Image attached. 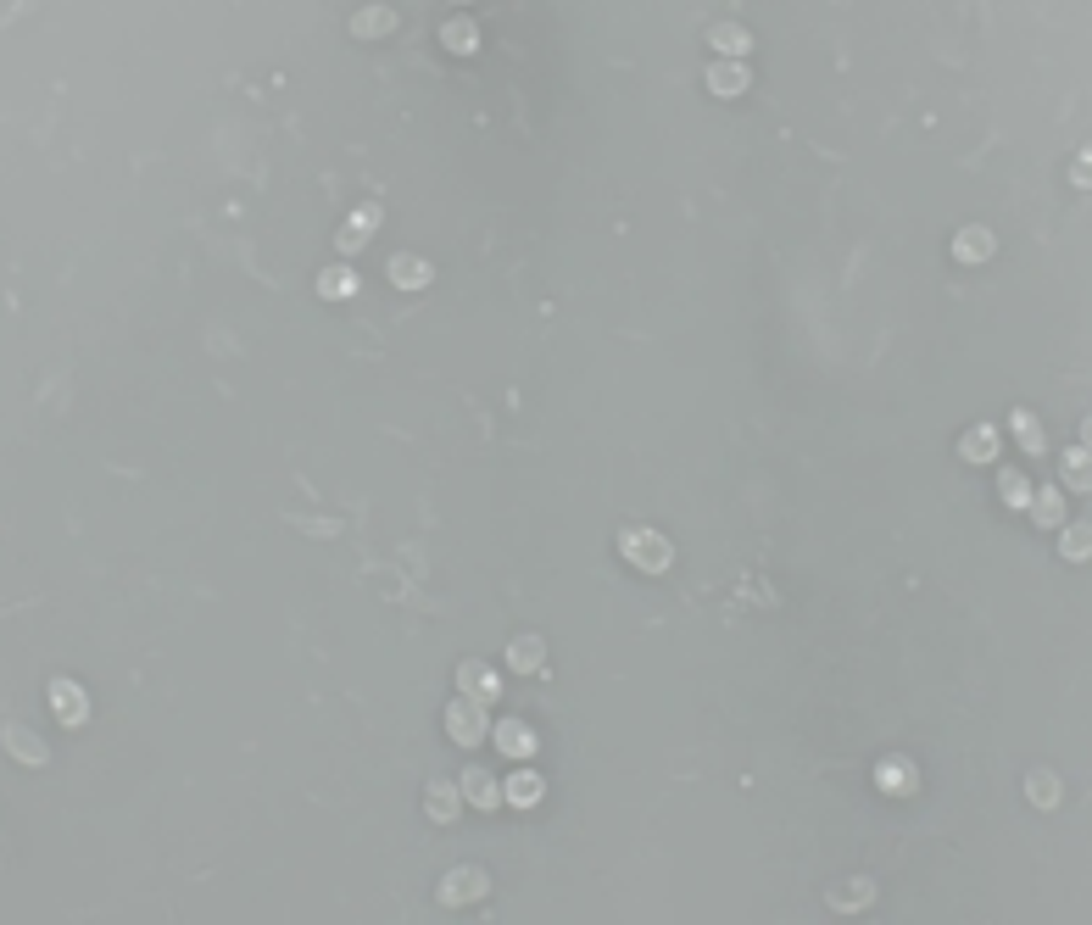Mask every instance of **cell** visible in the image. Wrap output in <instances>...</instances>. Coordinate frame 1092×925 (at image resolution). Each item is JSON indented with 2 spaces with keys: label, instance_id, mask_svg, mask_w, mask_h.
<instances>
[{
  "label": "cell",
  "instance_id": "6da1fadb",
  "mask_svg": "<svg viewBox=\"0 0 1092 925\" xmlns=\"http://www.w3.org/2000/svg\"><path fill=\"white\" fill-rule=\"evenodd\" d=\"M619 552H624V563H636V569H647V574H663L669 563H675L669 535L647 530V524H630V530L619 535Z\"/></svg>",
  "mask_w": 1092,
  "mask_h": 925
},
{
  "label": "cell",
  "instance_id": "7a4b0ae2",
  "mask_svg": "<svg viewBox=\"0 0 1092 925\" xmlns=\"http://www.w3.org/2000/svg\"><path fill=\"white\" fill-rule=\"evenodd\" d=\"M446 736H452L457 747H480L485 736H491V719H485V703L480 697H452V708H446Z\"/></svg>",
  "mask_w": 1092,
  "mask_h": 925
},
{
  "label": "cell",
  "instance_id": "3957f363",
  "mask_svg": "<svg viewBox=\"0 0 1092 925\" xmlns=\"http://www.w3.org/2000/svg\"><path fill=\"white\" fill-rule=\"evenodd\" d=\"M457 691H468V697H480L485 708L502 697V675H496L491 664H480V658H463L457 664Z\"/></svg>",
  "mask_w": 1092,
  "mask_h": 925
},
{
  "label": "cell",
  "instance_id": "277c9868",
  "mask_svg": "<svg viewBox=\"0 0 1092 925\" xmlns=\"http://www.w3.org/2000/svg\"><path fill=\"white\" fill-rule=\"evenodd\" d=\"M485 892H491V875L474 870V864H463V870H452L441 881V903H452V909H457V903H480Z\"/></svg>",
  "mask_w": 1092,
  "mask_h": 925
},
{
  "label": "cell",
  "instance_id": "5b68a950",
  "mask_svg": "<svg viewBox=\"0 0 1092 925\" xmlns=\"http://www.w3.org/2000/svg\"><path fill=\"white\" fill-rule=\"evenodd\" d=\"M747 84H753V73L741 67V56H719V62L708 67V95H719V101H736Z\"/></svg>",
  "mask_w": 1092,
  "mask_h": 925
},
{
  "label": "cell",
  "instance_id": "8992f818",
  "mask_svg": "<svg viewBox=\"0 0 1092 925\" xmlns=\"http://www.w3.org/2000/svg\"><path fill=\"white\" fill-rule=\"evenodd\" d=\"M0 742H6V753H12L17 764H28V769L51 764V753H45V742H39V736H34V730H28V725H6V730H0Z\"/></svg>",
  "mask_w": 1092,
  "mask_h": 925
},
{
  "label": "cell",
  "instance_id": "52a82bcc",
  "mask_svg": "<svg viewBox=\"0 0 1092 925\" xmlns=\"http://www.w3.org/2000/svg\"><path fill=\"white\" fill-rule=\"evenodd\" d=\"M491 742L502 758H535V730L524 725V719H502V725L491 730Z\"/></svg>",
  "mask_w": 1092,
  "mask_h": 925
},
{
  "label": "cell",
  "instance_id": "ba28073f",
  "mask_svg": "<svg viewBox=\"0 0 1092 925\" xmlns=\"http://www.w3.org/2000/svg\"><path fill=\"white\" fill-rule=\"evenodd\" d=\"M374 229H379V207H357V212H351L346 223H340L335 246H340V251H346V257H351V251H363L368 240H374Z\"/></svg>",
  "mask_w": 1092,
  "mask_h": 925
},
{
  "label": "cell",
  "instance_id": "9c48e42d",
  "mask_svg": "<svg viewBox=\"0 0 1092 925\" xmlns=\"http://www.w3.org/2000/svg\"><path fill=\"white\" fill-rule=\"evenodd\" d=\"M463 797H468L474 808H485V814H491V808H502V781H496L491 769L474 764V769H463Z\"/></svg>",
  "mask_w": 1092,
  "mask_h": 925
},
{
  "label": "cell",
  "instance_id": "30bf717a",
  "mask_svg": "<svg viewBox=\"0 0 1092 925\" xmlns=\"http://www.w3.org/2000/svg\"><path fill=\"white\" fill-rule=\"evenodd\" d=\"M463 803H468V797L457 792L452 781H429V786H424V808H429V820H435V825H452Z\"/></svg>",
  "mask_w": 1092,
  "mask_h": 925
},
{
  "label": "cell",
  "instance_id": "8fae6325",
  "mask_svg": "<svg viewBox=\"0 0 1092 925\" xmlns=\"http://www.w3.org/2000/svg\"><path fill=\"white\" fill-rule=\"evenodd\" d=\"M546 797V781L535 775V769H513L502 781V803H513V808H535Z\"/></svg>",
  "mask_w": 1092,
  "mask_h": 925
},
{
  "label": "cell",
  "instance_id": "7c38bea8",
  "mask_svg": "<svg viewBox=\"0 0 1092 925\" xmlns=\"http://www.w3.org/2000/svg\"><path fill=\"white\" fill-rule=\"evenodd\" d=\"M429 279H435V268H429L424 257H413V251H396V257H390V285L396 290H424Z\"/></svg>",
  "mask_w": 1092,
  "mask_h": 925
},
{
  "label": "cell",
  "instance_id": "4fadbf2b",
  "mask_svg": "<svg viewBox=\"0 0 1092 925\" xmlns=\"http://www.w3.org/2000/svg\"><path fill=\"white\" fill-rule=\"evenodd\" d=\"M507 669H519V675H541V669H546V641L541 636H513V641H507Z\"/></svg>",
  "mask_w": 1092,
  "mask_h": 925
},
{
  "label": "cell",
  "instance_id": "5bb4252c",
  "mask_svg": "<svg viewBox=\"0 0 1092 925\" xmlns=\"http://www.w3.org/2000/svg\"><path fill=\"white\" fill-rule=\"evenodd\" d=\"M51 708L62 725H84L90 719V703H84V691L73 686V680H51Z\"/></svg>",
  "mask_w": 1092,
  "mask_h": 925
},
{
  "label": "cell",
  "instance_id": "9a60e30c",
  "mask_svg": "<svg viewBox=\"0 0 1092 925\" xmlns=\"http://www.w3.org/2000/svg\"><path fill=\"white\" fill-rule=\"evenodd\" d=\"M1026 513L1042 524V530H1059V524H1065V491H1059V485H1037Z\"/></svg>",
  "mask_w": 1092,
  "mask_h": 925
},
{
  "label": "cell",
  "instance_id": "2e32d148",
  "mask_svg": "<svg viewBox=\"0 0 1092 925\" xmlns=\"http://www.w3.org/2000/svg\"><path fill=\"white\" fill-rule=\"evenodd\" d=\"M992 251H998V240H992V229H981V223H970V229L953 235V257L959 262H987Z\"/></svg>",
  "mask_w": 1092,
  "mask_h": 925
},
{
  "label": "cell",
  "instance_id": "e0dca14e",
  "mask_svg": "<svg viewBox=\"0 0 1092 925\" xmlns=\"http://www.w3.org/2000/svg\"><path fill=\"white\" fill-rule=\"evenodd\" d=\"M1059 480H1065V491H1092V452L1087 446H1070L1059 457Z\"/></svg>",
  "mask_w": 1092,
  "mask_h": 925
},
{
  "label": "cell",
  "instance_id": "ac0fdd59",
  "mask_svg": "<svg viewBox=\"0 0 1092 925\" xmlns=\"http://www.w3.org/2000/svg\"><path fill=\"white\" fill-rule=\"evenodd\" d=\"M1009 430H1014V441H1020V452H1031V457L1048 452V435H1042V424H1037V413H1031V407H1014Z\"/></svg>",
  "mask_w": 1092,
  "mask_h": 925
},
{
  "label": "cell",
  "instance_id": "d6986e66",
  "mask_svg": "<svg viewBox=\"0 0 1092 925\" xmlns=\"http://www.w3.org/2000/svg\"><path fill=\"white\" fill-rule=\"evenodd\" d=\"M959 452H964V463H992V457H998V430H992V424H970L964 441H959Z\"/></svg>",
  "mask_w": 1092,
  "mask_h": 925
},
{
  "label": "cell",
  "instance_id": "ffe728a7",
  "mask_svg": "<svg viewBox=\"0 0 1092 925\" xmlns=\"http://www.w3.org/2000/svg\"><path fill=\"white\" fill-rule=\"evenodd\" d=\"M390 28H396V12H390V6H363V12L351 17V34H357V40H385Z\"/></svg>",
  "mask_w": 1092,
  "mask_h": 925
},
{
  "label": "cell",
  "instance_id": "44dd1931",
  "mask_svg": "<svg viewBox=\"0 0 1092 925\" xmlns=\"http://www.w3.org/2000/svg\"><path fill=\"white\" fill-rule=\"evenodd\" d=\"M875 903V886L858 875V881H842V886H831V909L836 914H853V909H870Z\"/></svg>",
  "mask_w": 1092,
  "mask_h": 925
},
{
  "label": "cell",
  "instance_id": "7402d4cb",
  "mask_svg": "<svg viewBox=\"0 0 1092 925\" xmlns=\"http://www.w3.org/2000/svg\"><path fill=\"white\" fill-rule=\"evenodd\" d=\"M708 45H714L719 56H747L753 51V34H747L741 23H714L708 28Z\"/></svg>",
  "mask_w": 1092,
  "mask_h": 925
},
{
  "label": "cell",
  "instance_id": "603a6c76",
  "mask_svg": "<svg viewBox=\"0 0 1092 925\" xmlns=\"http://www.w3.org/2000/svg\"><path fill=\"white\" fill-rule=\"evenodd\" d=\"M441 45H446V51H457V56H474V51H480V28L468 23V17H452V23L441 28Z\"/></svg>",
  "mask_w": 1092,
  "mask_h": 925
},
{
  "label": "cell",
  "instance_id": "cb8c5ba5",
  "mask_svg": "<svg viewBox=\"0 0 1092 925\" xmlns=\"http://www.w3.org/2000/svg\"><path fill=\"white\" fill-rule=\"evenodd\" d=\"M1031 491H1037V485H1031L1020 469H1003V474H998V496H1003V508H1031Z\"/></svg>",
  "mask_w": 1092,
  "mask_h": 925
},
{
  "label": "cell",
  "instance_id": "d4e9b609",
  "mask_svg": "<svg viewBox=\"0 0 1092 925\" xmlns=\"http://www.w3.org/2000/svg\"><path fill=\"white\" fill-rule=\"evenodd\" d=\"M1026 797L1037 808H1059V775H1053V769H1031V775H1026Z\"/></svg>",
  "mask_w": 1092,
  "mask_h": 925
},
{
  "label": "cell",
  "instance_id": "484cf974",
  "mask_svg": "<svg viewBox=\"0 0 1092 925\" xmlns=\"http://www.w3.org/2000/svg\"><path fill=\"white\" fill-rule=\"evenodd\" d=\"M1059 558H1065V563L1092 558V524H1065V535H1059Z\"/></svg>",
  "mask_w": 1092,
  "mask_h": 925
},
{
  "label": "cell",
  "instance_id": "4316f807",
  "mask_svg": "<svg viewBox=\"0 0 1092 925\" xmlns=\"http://www.w3.org/2000/svg\"><path fill=\"white\" fill-rule=\"evenodd\" d=\"M318 296H329V301L357 296V274H351V268H324V274H318Z\"/></svg>",
  "mask_w": 1092,
  "mask_h": 925
},
{
  "label": "cell",
  "instance_id": "83f0119b",
  "mask_svg": "<svg viewBox=\"0 0 1092 925\" xmlns=\"http://www.w3.org/2000/svg\"><path fill=\"white\" fill-rule=\"evenodd\" d=\"M875 781H881V792H914V764H881V775H875Z\"/></svg>",
  "mask_w": 1092,
  "mask_h": 925
},
{
  "label": "cell",
  "instance_id": "f1b7e54d",
  "mask_svg": "<svg viewBox=\"0 0 1092 925\" xmlns=\"http://www.w3.org/2000/svg\"><path fill=\"white\" fill-rule=\"evenodd\" d=\"M1070 173H1076V184H1087V190H1092V145H1087V151H1076Z\"/></svg>",
  "mask_w": 1092,
  "mask_h": 925
},
{
  "label": "cell",
  "instance_id": "f546056e",
  "mask_svg": "<svg viewBox=\"0 0 1092 925\" xmlns=\"http://www.w3.org/2000/svg\"><path fill=\"white\" fill-rule=\"evenodd\" d=\"M1081 446L1092 452V418H1081Z\"/></svg>",
  "mask_w": 1092,
  "mask_h": 925
}]
</instances>
